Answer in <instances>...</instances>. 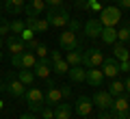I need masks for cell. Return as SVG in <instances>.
Instances as JSON below:
<instances>
[{
	"label": "cell",
	"instance_id": "obj_16",
	"mask_svg": "<svg viewBox=\"0 0 130 119\" xmlns=\"http://www.w3.org/2000/svg\"><path fill=\"white\" fill-rule=\"evenodd\" d=\"M102 24H100V20H89L87 24H85V35L89 37V39H95V37H100V32H102Z\"/></svg>",
	"mask_w": 130,
	"mask_h": 119
},
{
	"label": "cell",
	"instance_id": "obj_47",
	"mask_svg": "<svg viewBox=\"0 0 130 119\" xmlns=\"http://www.w3.org/2000/svg\"><path fill=\"white\" fill-rule=\"evenodd\" d=\"M126 119H130V110H128V115H126Z\"/></svg>",
	"mask_w": 130,
	"mask_h": 119
},
{
	"label": "cell",
	"instance_id": "obj_11",
	"mask_svg": "<svg viewBox=\"0 0 130 119\" xmlns=\"http://www.w3.org/2000/svg\"><path fill=\"white\" fill-rule=\"evenodd\" d=\"M52 72V63L48 59H37V63L32 65V74L35 78H48Z\"/></svg>",
	"mask_w": 130,
	"mask_h": 119
},
{
	"label": "cell",
	"instance_id": "obj_2",
	"mask_svg": "<svg viewBox=\"0 0 130 119\" xmlns=\"http://www.w3.org/2000/svg\"><path fill=\"white\" fill-rule=\"evenodd\" d=\"M100 24L102 26H115L117 22L121 20V9L119 7H102V11H100Z\"/></svg>",
	"mask_w": 130,
	"mask_h": 119
},
{
	"label": "cell",
	"instance_id": "obj_34",
	"mask_svg": "<svg viewBox=\"0 0 130 119\" xmlns=\"http://www.w3.org/2000/svg\"><path fill=\"white\" fill-rule=\"evenodd\" d=\"M28 108H30V113H41L43 104L41 102H28Z\"/></svg>",
	"mask_w": 130,
	"mask_h": 119
},
{
	"label": "cell",
	"instance_id": "obj_24",
	"mask_svg": "<svg viewBox=\"0 0 130 119\" xmlns=\"http://www.w3.org/2000/svg\"><path fill=\"white\" fill-rule=\"evenodd\" d=\"M85 72H87V69H85L83 65H74V67H70L67 76H70L74 82H85Z\"/></svg>",
	"mask_w": 130,
	"mask_h": 119
},
{
	"label": "cell",
	"instance_id": "obj_40",
	"mask_svg": "<svg viewBox=\"0 0 130 119\" xmlns=\"http://www.w3.org/2000/svg\"><path fill=\"white\" fill-rule=\"evenodd\" d=\"M119 9H130V0H119Z\"/></svg>",
	"mask_w": 130,
	"mask_h": 119
},
{
	"label": "cell",
	"instance_id": "obj_46",
	"mask_svg": "<svg viewBox=\"0 0 130 119\" xmlns=\"http://www.w3.org/2000/svg\"><path fill=\"white\" fill-rule=\"evenodd\" d=\"M2 59H5V54H2V52H0V61H2Z\"/></svg>",
	"mask_w": 130,
	"mask_h": 119
},
{
	"label": "cell",
	"instance_id": "obj_41",
	"mask_svg": "<svg viewBox=\"0 0 130 119\" xmlns=\"http://www.w3.org/2000/svg\"><path fill=\"white\" fill-rule=\"evenodd\" d=\"M56 59H61V52H52V54H50V61H56Z\"/></svg>",
	"mask_w": 130,
	"mask_h": 119
},
{
	"label": "cell",
	"instance_id": "obj_30",
	"mask_svg": "<svg viewBox=\"0 0 130 119\" xmlns=\"http://www.w3.org/2000/svg\"><path fill=\"white\" fill-rule=\"evenodd\" d=\"M9 32H11V22H7L5 18H0V37L9 35Z\"/></svg>",
	"mask_w": 130,
	"mask_h": 119
},
{
	"label": "cell",
	"instance_id": "obj_45",
	"mask_svg": "<svg viewBox=\"0 0 130 119\" xmlns=\"http://www.w3.org/2000/svg\"><path fill=\"white\" fill-rule=\"evenodd\" d=\"M2 43H5V41H2V37H0V50H2Z\"/></svg>",
	"mask_w": 130,
	"mask_h": 119
},
{
	"label": "cell",
	"instance_id": "obj_38",
	"mask_svg": "<svg viewBox=\"0 0 130 119\" xmlns=\"http://www.w3.org/2000/svg\"><path fill=\"white\" fill-rule=\"evenodd\" d=\"M61 93H63V97H70L72 95V89L67 87V84H63V87H61Z\"/></svg>",
	"mask_w": 130,
	"mask_h": 119
},
{
	"label": "cell",
	"instance_id": "obj_7",
	"mask_svg": "<svg viewBox=\"0 0 130 119\" xmlns=\"http://www.w3.org/2000/svg\"><path fill=\"white\" fill-rule=\"evenodd\" d=\"M102 74L104 78H117V74H119V61L115 59V56H108V59L102 61Z\"/></svg>",
	"mask_w": 130,
	"mask_h": 119
},
{
	"label": "cell",
	"instance_id": "obj_15",
	"mask_svg": "<svg viewBox=\"0 0 130 119\" xmlns=\"http://www.w3.org/2000/svg\"><path fill=\"white\" fill-rule=\"evenodd\" d=\"M7 48H9L11 54H22V52L26 50V46H24V41H22L20 35H9L7 37Z\"/></svg>",
	"mask_w": 130,
	"mask_h": 119
},
{
	"label": "cell",
	"instance_id": "obj_37",
	"mask_svg": "<svg viewBox=\"0 0 130 119\" xmlns=\"http://www.w3.org/2000/svg\"><path fill=\"white\" fill-rule=\"evenodd\" d=\"M46 2V7H61L63 5V0H43Z\"/></svg>",
	"mask_w": 130,
	"mask_h": 119
},
{
	"label": "cell",
	"instance_id": "obj_43",
	"mask_svg": "<svg viewBox=\"0 0 130 119\" xmlns=\"http://www.w3.org/2000/svg\"><path fill=\"white\" fill-rule=\"evenodd\" d=\"M124 87H126V93H130V76L126 78V82H124Z\"/></svg>",
	"mask_w": 130,
	"mask_h": 119
},
{
	"label": "cell",
	"instance_id": "obj_28",
	"mask_svg": "<svg viewBox=\"0 0 130 119\" xmlns=\"http://www.w3.org/2000/svg\"><path fill=\"white\" fill-rule=\"evenodd\" d=\"M22 30H26V22L13 20V22H11V32H13V35H22Z\"/></svg>",
	"mask_w": 130,
	"mask_h": 119
},
{
	"label": "cell",
	"instance_id": "obj_39",
	"mask_svg": "<svg viewBox=\"0 0 130 119\" xmlns=\"http://www.w3.org/2000/svg\"><path fill=\"white\" fill-rule=\"evenodd\" d=\"M67 24H70V30H74V32H76V30H78V28H80V24L76 22V20H70V22H67Z\"/></svg>",
	"mask_w": 130,
	"mask_h": 119
},
{
	"label": "cell",
	"instance_id": "obj_27",
	"mask_svg": "<svg viewBox=\"0 0 130 119\" xmlns=\"http://www.w3.org/2000/svg\"><path fill=\"white\" fill-rule=\"evenodd\" d=\"M52 63V67H54V72L59 74V76H63V74H67L70 72V65H67V61L61 56V59H56V61H50Z\"/></svg>",
	"mask_w": 130,
	"mask_h": 119
},
{
	"label": "cell",
	"instance_id": "obj_5",
	"mask_svg": "<svg viewBox=\"0 0 130 119\" xmlns=\"http://www.w3.org/2000/svg\"><path fill=\"white\" fill-rule=\"evenodd\" d=\"M111 110H113V117L115 119H126L130 110V104H128V97L126 95H119V97H113V104H111Z\"/></svg>",
	"mask_w": 130,
	"mask_h": 119
},
{
	"label": "cell",
	"instance_id": "obj_12",
	"mask_svg": "<svg viewBox=\"0 0 130 119\" xmlns=\"http://www.w3.org/2000/svg\"><path fill=\"white\" fill-rule=\"evenodd\" d=\"M46 9L48 7H46L43 0H28V5L24 7V13H26L28 18H37V15H41Z\"/></svg>",
	"mask_w": 130,
	"mask_h": 119
},
{
	"label": "cell",
	"instance_id": "obj_4",
	"mask_svg": "<svg viewBox=\"0 0 130 119\" xmlns=\"http://www.w3.org/2000/svg\"><path fill=\"white\" fill-rule=\"evenodd\" d=\"M11 63H13L18 69H32V65L37 63V56H35V52H26L24 50L22 54H13Z\"/></svg>",
	"mask_w": 130,
	"mask_h": 119
},
{
	"label": "cell",
	"instance_id": "obj_8",
	"mask_svg": "<svg viewBox=\"0 0 130 119\" xmlns=\"http://www.w3.org/2000/svg\"><path fill=\"white\" fill-rule=\"evenodd\" d=\"M5 89H7V91H9L13 97H22L24 93H26V87H24V84L20 82V80H18V76H13V74H11V76L7 78Z\"/></svg>",
	"mask_w": 130,
	"mask_h": 119
},
{
	"label": "cell",
	"instance_id": "obj_13",
	"mask_svg": "<svg viewBox=\"0 0 130 119\" xmlns=\"http://www.w3.org/2000/svg\"><path fill=\"white\" fill-rule=\"evenodd\" d=\"M26 28H30L35 35H39V32H46L48 28H50V24H48L46 18H28L26 20Z\"/></svg>",
	"mask_w": 130,
	"mask_h": 119
},
{
	"label": "cell",
	"instance_id": "obj_44",
	"mask_svg": "<svg viewBox=\"0 0 130 119\" xmlns=\"http://www.w3.org/2000/svg\"><path fill=\"white\" fill-rule=\"evenodd\" d=\"M20 119H37V117H32L30 113H24V115H22V117H20Z\"/></svg>",
	"mask_w": 130,
	"mask_h": 119
},
{
	"label": "cell",
	"instance_id": "obj_1",
	"mask_svg": "<svg viewBox=\"0 0 130 119\" xmlns=\"http://www.w3.org/2000/svg\"><path fill=\"white\" fill-rule=\"evenodd\" d=\"M46 15H48V24L50 26H56V28H61V26H65V24L70 22V11L67 9H63V7H48L46 9Z\"/></svg>",
	"mask_w": 130,
	"mask_h": 119
},
{
	"label": "cell",
	"instance_id": "obj_48",
	"mask_svg": "<svg viewBox=\"0 0 130 119\" xmlns=\"http://www.w3.org/2000/svg\"><path fill=\"white\" fill-rule=\"evenodd\" d=\"M2 106H5V104H2V100H0V108H2Z\"/></svg>",
	"mask_w": 130,
	"mask_h": 119
},
{
	"label": "cell",
	"instance_id": "obj_18",
	"mask_svg": "<svg viewBox=\"0 0 130 119\" xmlns=\"http://www.w3.org/2000/svg\"><path fill=\"white\" fill-rule=\"evenodd\" d=\"M52 110H54V119H72V113H74V108L70 104H63V102L54 104Z\"/></svg>",
	"mask_w": 130,
	"mask_h": 119
},
{
	"label": "cell",
	"instance_id": "obj_31",
	"mask_svg": "<svg viewBox=\"0 0 130 119\" xmlns=\"http://www.w3.org/2000/svg\"><path fill=\"white\" fill-rule=\"evenodd\" d=\"M35 56H37V59H46V56H48V48L43 46V43H39L37 50H35Z\"/></svg>",
	"mask_w": 130,
	"mask_h": 119
},
{
	"label": "cell",
	"instance_id": "obj_49",
	"mask_svg": "<svg viewBox=\"0 0 130 119\" xmlns=\"http://www.w3.org/2000/svg\"><path fill=\"white\" fill-rule=\"evenodd\" d=\"M100 2H108V0H100Z\"/></svg>",
	"mask_w": 130,
	"mask_h": 119
},
{
	"label": "cell",
	"instance_id": "obj_10",
	"mask_svg": "<svg viewBox=\"0 0 130 119\" xmlns=\"http://www.w3.org/2000/svg\"><path fill=\"white\" fill-rule=\"evenodd\" d=\"M85 82L91 84V87H100V84L104 82V74H102V69L89 67L87 72H85Z\"/></svg>",
	"mask_w": 130,
	"mask_h": 119
},
{
	"label": "cell",
	"instance_id": "obj_42",
	"mask_svg": "<svg viewBox=\"0 0 130 119\" xmlns=\"http://www.w3.org/2000/svg\"><path fill=\"white\" fill-rule=\"evenodd\" d=\"M100 119H115L113 115H106V110H102V115H100Z\"/></svg>",
	"mask_w": 130,
	"mask_h": 119
},
{
	"label": "cell",
	"instance_id": "obj_33",
	"mask_svg": "<svg viewBox=\"0 0 130 119\" xmlns=\"http://www.w3.org/2000/svg\"><path fill=\"white\" fill-rule=\"evenodd\" d=\"M24 46H26V50H37V46H39V41L37 39H35V37H32V39H28V41H24Z\"/></svg>",
	"mask_w": 130,
	"mask_h": 119
},
{
	"label": "cell",
	"instance_id": "obj_36",
	"mask_svg": "<svg viewBox=\"0 0 130 119\" xmlns=\"http://www.w3.org/2000/svg\"><path fill=\"white\" fill-rule=\"evenodd\" d=\"M119 72H130V61H119Z\"/></svg>",
	"mask_w": 130,
	"mask_h": 119
},
{
	"label": "cell",
	"instance_id": "obj_29",
	"mask_svg": "<svg viewBox=\"0 0 130 119\" xmlns=\"http://www.w3.org/2000/svg\"><path fill=\"white\" fill-rule=\"evenodd\" d=\"M117 41H121V43L130 41V28L128 26H124L121 30H117Z\"/></svg>",
	"mask_w": 130,
	"mask_h": 119
},
{
	"label": "cell",
	"instance_id": "obj_22",
	"mask_svg": "<svg viewBox=\"0 0 130 119\" xmlns=\"http://www.w3.org/2000/svg\"><path fill=\"white\" fill-rule=\"evenodd\" d=\"M65 61H67L70 67H74V65H83V50H78V48L70 50V52H67V56H65Z\"/></svg>",
	"mask_w": 130,
	"mask_h": 119
},
{
	"label": "cell",
	"instance_id": "obj_25",
	"mask_svg": "<svg viewBox=\"0 0 130 119\" xmlns=\"http://www.w3.org/2000/svg\"><path fill=\"white\" fill-rule=\"evenodd\" d=\"M18 80L24 84V87H30V84L35 82V74H32V69H20V72H18Z\"/></svg>",
	"mask_w": 130,
	"mask_h": 119
},
{
	"label": "cell",
	"instance_id": "obj_3",
	"mask_svg": "<svg viewBox=\"0 0 130 119\" xmlns=\"http://www.w3.org/2000/svg\"><path fill=\"white\" fill-rule=\"evenodd\" d=\"M104 61V52L100 48H89V50L83 52V67L89 69V67H100Z\"/></svg>",
	"mask_w": 130,
	"mask_h": 119
},
{
	"label": "cell",
	"instance_id": "obj_14",
	"mask_svg": "<svg viewBox=\"0 0 130 119\" xmlns=\"http://www.w3.org/2000/svg\"><path fill=\"white\" fill-rule=\"evenodd\" d=\"M111 104H113V95L108 91H98L95 95H93V106H98L100 110L111 108Z\"/></svg>",
	"mask_w": 130,
	"mask_h": 119
},
{
	"label": "cell",
	"instance_id": "obj_21",
	"mask_svg": "<svg viewBox=\"0 0 130 119\" xmlns=\"http://www.w3.org/2000/svg\"><path fill=\"white\" fill-rule=\"evenodd\" d=\"M100 39H102L106 46H108V43L113 46V43L117 41V30H115V26H104L102 32H100Z\"/></svg>",
	"mask_w": 130,
	"mask_h": 119
},
{
	"label": "cell",
	"instance_id": "obj_50",
	"mask_svg": "<svg viewBox=\"0 0 130 119\" xmlns=\"http://www.w3.org/2000/svg\"><path fill=\"white\" fill-rule=\"evenodd\" d=\"M128 104H130V100H128Z\"/></svg>",
	"mask_w": 130,
	"mask_h": 119
},
{
	"label": "cell",
	"instance_id": "obj_19",
	"mask_svg": "<svg viewBox=\"0 0 130 119\" xmlns=\"http://www.w3.org/2000/svg\"><path fill=\"white\" fill-rule=\"evenodd\" d=\"M24 7H26V0H5V11L11 13V15L22 13Z\"/></svg>",
	"mask_w": 130,
	"mask_h": 119
},
{
	"label": "cell",
	"instance_id": "obj_9",
	"mask_svg": "<svg viewBox=\"0 0 130 119\" xmlns=\"http://www.w3.org/2000/svg\"><path fill=\"white\" fill-rule=\"evenodd\" d=\"M74 110L80 115V117H89L91 110H93V100H91V97H87V95H80L78 100H76Z\"/></svg>",
	"mask_w": 130,
	"mask_h": 119
},
{
	"label": "cell",
	"instance_id": "obj_17",
	"mask_svg": "<svg viewBox=\"0 0 130 119\" xmlns=\"http://www.w3.org/2000/svg\"><path fill=\"white\" fill-rule=\"evenodd\" d=\"M46 102L48 104H59V102H63V93H61V89L56 87V84H48V91H46Z\"/></svg>",
	"mask_w": 130,
	"mask_h": 119
},
{
	"label": "cell",
	"instance_id": "obj_51",
	"mask_svg": "<svg viewBox=\"0 0 130 119\" xmlns=\"http://www.w3.org/2000/svg\"><path fill=\"white\" fill-rule=\"evenodd\" d=\"M128 28H130V24H128Z\"/></svg>",
	"mask_w": 130,
	"mask_h": 119
},
{
	"label": "cell",
	"instance_id": "obj_20",
	"mask_svg": "<svg viewBox=\"0 0 130 119\" xmlns=\"http://www.w3.org/2000/svg\"><path fill=\"white\" fill-rule=\"evenodd\" d=\"M113 54H115L117 61H130V50L126 48V43H121V41L113 43Z\"/></svg>",
	"mask_w": 130,
	"mask_h": 119
},
{
	"label": "cell",
	"instance_id": "obj_26",
	"mask_svg": "<svg viewBox=\"0 0 130 119\" xmlns=\"http://www.w3.org/2000/svg\"><path fill=\"white\" fill-rule=\"evenodd\" d=\"M108 93H111L113 97H119V95H124V93H126V87H124V82H121V80H117V78H113L111 87H108Z\"/></svg>",
	"mask_w": 130,
	"mask_h": 119
},
{
	"label": "cell",
	"instance_id": "obj_32",
	"mask_svg": "<svg viewBox=\"0 0 130 119\" xmlns=\"http://www.w3.org/2000/svg\"><path fill=\"white\" fill-rule=\"evenodd\" d=\"M41 117L43 119H54V110H52L50 106H43L41 108Z\"/></svg>",
	"mask_w": 130,
	"mask_h": 119
},
{
	"label": "cell",
	"instance_id": "obj_23",
	"mask_svg": "<svg viewBox=\"0 0 130 119\" xmlns=\"http://www.w3.org/2000/svg\"><path fill=\"white\" fill-rule=\"evenodd\" d=\"M24 97H26V102H41V104H43V100H46V95L41 93V89H37V87H30V89H26Z\"/></svg>",
	"mask_w": 130,
	"mask_h": 119
},
{
	"label": "cell",
	"instance_id": "obj_6",
	"mask_svg": "<svg viewBox=\"0 0 130 119\" xmlns=\"http://www.w3.org/2000/svg\"><path fill=\"white\" fill-rule=\"evenodd\" d=\"M59 46L63 48L65 52L78 48V37H76V32H74V30H63V32L59 35Z\"/></svg>",
	"mask_w": 130,
	"mask_h": 119
},
{
	"label": "cell",
	"instance_id": "obj_35",
	"mask_svg": "<svg viewBox=\"0 0 130 119\" xmlns=\"http://www.w3.org/2000/svg\"><path fill=\"white\" fill-rule=\"evenodd\" d=\"M20 37H22V41H28V39L35 37V32H32L30 28H26V30H22V35H20Z\"/></svg>",
	"mask_w": 130,
	"mask_h": 119
}]
</instances>
